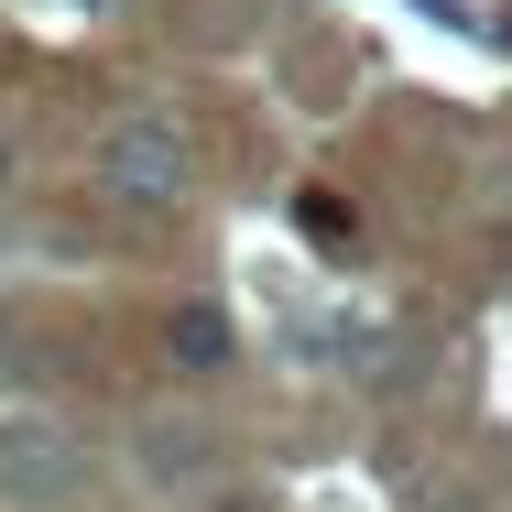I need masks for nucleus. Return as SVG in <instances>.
I'll list each match as a JSON object with an SVG mask.
<instances>
[{"label":"nucleus","mask_w":512,"mask_h":512,"mask_svg":"<svg viewBox=\"0 0 512 512\" xmlns=\"http://www.w3.org/2000/svg\"><path fill=\"white\" fill-rule=\"evenodd\" d=\"M186 175H197V153H186V131L164 120V109H120L99 131V186L131 207H175L186 197Z\"/></svg>","instance_id":"f257e3e1"},{"label":"nucleus","mask_w":512,"mask_h":512,"mask_svg":"<svg viewBox=\"0 0 512 512\" xmlns=\"http://www.w3.org/2000/svg\"><path fill=\"white\" fill-rule=\"evenodd\" d=\"M77 480H88L77 436H55V425H0V491H11V502H66Z\"/></svg>","instance_id":"f03ea898"},{"label":"nucleus","mask_w":512,"mask_h":512,"mask_svg":"<svg viewBox=\"0 0 512 512\" xmlns=\"http://www.w3.org/2000/svg\"><path fill=\"white\" fill-rule=\"evenodd\" d=\"M229 349H240L229 306H175L164 316V360H175V371H229Z\"/></svg>","instance_id":"7ed1b4c3"},{"label":"nucleus","mask_w":512,"mask_h":512,"mask_svg":"<svg viewBox=\"0 0 512 512\" xmlns=\"http://www.w3.org/2000/svg\"><path fill=\"white\" fill-rule=\"evenodd\" d=\"M197 447H207V436H186V425H164V436H153V469H164V480H186V469H197Z\"/></svg>","instance_id":"20e7f679"}]
</instances>
